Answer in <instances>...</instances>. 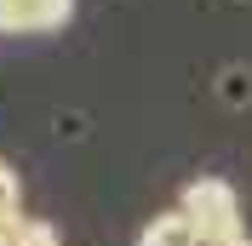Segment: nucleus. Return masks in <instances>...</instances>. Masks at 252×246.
Masks as SVG:
<instances>
[{"mask_svg": "<svg viewBox=\"0 0 252 246\" xmlns=\"http://www.w3.org/2000/svg\"><path fill=\"white\" fill-rule=\"evenodd\" d=\"M178 212L195 223V235H235L241 229V206H235V189L223 178H195L184 189V206Z\"/></svg>", "mask_w": 252, "mask_h": 246, "instance_id": "1", "label": "nucleus"}, {"mask_svg": "<svg viewBox=\"0 0 252 246\" xmlns=\"http://www.w3.org/2000/svg\"><path fill=\"white\" fill-rule=\"evenodd\" d=\"M69 12H75V0H0V29H12V34L63 29Z\"/></svg>", "mask_w": 252, "mask_h": 246, "instance_id": "2", "label": "nucleus"}, {"mask_svg": "<svg viewBox=\"0 0 252 246\" xmlns=\"http://www.w3.org/2000/svg\"><path fill=\"white\" fill-rule=\"evenodd\" d=\"M201 235H195V223H189L184 212H160L149 229H143V246H195Z\"/></svg>", "mask_w": 252, "mask_h": 246, "instance_id": "3", "label": "nucleus"}, {"mask_svg": "<svg viewBox=\"0 0 252 246\" xmlns=\"http://www.w3.org/2000/svg\"><path fill=\"white\" fill-rule=\"evenodd\" d=\"M223 97H229V103H252V75L247 69H229V75H223Z\"/></svg>", "mask_w": 252, "mask_h": 246, "instance_id": "4", "label": "nucleus"}, {"mask_svg": "<svg viewBox=\"0 0 252 246\" xmlns=\"http://www.w3.org/2000/svg\"><path fill=\"white\" fill-rule=\"evenodd\" d=\"M23 246H58V229L40 217H23Z\"/></svg>", "mask_w": 252, "mask_h": 246, "instance_id": "5", "label": "nucleus"}, {"mask_svg": "<svg viewBox=\"0 0 252 246\" xmlns=\"http://www.w3.org/2000/svg\"><path fill=\"white\" fill-rule=\"evenodd\" d=\"M12 212H17V172L0 166V217H12Z\"/></svg>", "mask_w": 252, "mask_h": 246, "instance_id": "6", "label": "nucleus"}]
</instances>
